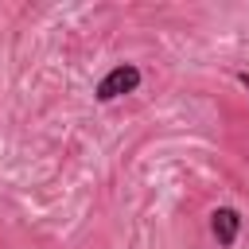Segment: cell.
<instances>
[{
	"instance_id": "obj_1",
	"label": "cell",
	"mask_w": 249,
	"mask_h": 249,
	"mask_svg": "<svg viewBox=\"0 0 249 249\" xmlns=\"http://www.w3.org/2000/svg\"><path fill=\"white\" fill-rule=\"evenodd\" d=\"M136 86H140V66H136V62H117V66L93 86V97H97V101H117V97H124V93H136Z\"/></svg>"
},
{
	"instance_id": "obj_3",
	"label": "cell",
	"mask_w": 249,
	"mask_h": 249,
	"mask_svg": "<svg viewBox=\"0 0 249 249\" xmlns=\"http://www.w3.org/2000/svg\"><path fill=\"white\" fill-rule=\"evenodd\" d=\"M237 82H241V86L249 89V74H245V70H237Z\"/></svg>"
},
{
	"instance_id": "obj_2",
	"label": "cell",
	"mask_w": 249,
	"mask_h": 249,
	"mask_svg": "<svg viewBox=\"0 0 249 249\" xmlns=\"http://www.w3.org/2000/svg\"><path fill=\"white\" fill-rule=\"evenodd\" d=\"M210 233H214V241H218L222 249H230V245L237 241V233H241V214H237L233 206H218V210L210 214Z\"/></svg>"
}]
</instances>
